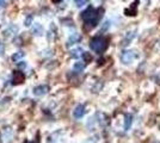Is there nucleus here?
Returning <instances> with one entry per match:
<instances>
[{"label":"nucleus","mask_w":160,"mask_h":143,"mask_svg":"<svg viewBox=\"0 0 160 143\" xmlns=\"http://www.w3.org/2000/svg\"><path fill=\"white\" fill-rule=\"evenodd\" d=\"M48 91H49V87L47 85H40V86H36L34 88V94L36 97H42V96L47 94Z\"/></svg>","instance_id":"obj_7"},{"label":"nucleus","mask_w":160,"mask_h":143,"mask_svg":"<svg viewBox=\"0 0 160 143\" xmlns=\"http://www.w3.org/2000/svg\"><path fill=\"white\" fill-rule=\"evenodd\" d=\"M31 21H32V17H28L25 19V26H30L31 25Z\"/></svg>","instance_id":"obj_17"},{"label":"nucleus","mask_w":160,"mask_h":143,"mask_svg":"<svg viewBox=\"0 0 160 143\" xmlns=\"http://www.w3.org/2000/svg\"><path fill=\"white\" fill-rule=\"evenodd\" d=\"M6 5H7V2H6V1H2V0L0 1V8H4Z\"/></svg>","instance_id":"obj_20"},{"label":"nucleus","mask_w":160,"mask_h":143,"mask_svg":"<svg viewBox=\"0 0 160 143\" xmlns=\"http://www.w3.org/2000/svg\"><path fill=\"white\" fill-rule=\"evenodd\" d=\"M12 83L13 85H19V83H23L24 80H25V75H24V73L23 72H20V70H15L13 73H12Z\"/></svg>","instance_id":"obj_6"},{"label":"nucleus","mask_w":160,"mask_h":143,"mask_svg":"<svg viewBox=\"0 0 160 143\" xmlns=\"http://www.w3.org/2000/svg\"><path fill=\"white\" fill-rule=\"evenodd\" d=\"M108 38L106 37H103V36H97L95 38H92V41L90 42V48L96 51L97 54H102L103 51L106 50L108 48Z\"/></svg>","instance_id":"obj_2"},{"label":"nucleus","mask_w":160,"mask_h":143,"mask_svg":"<svg viewBox=\"0 0 160 143\" xmlns=\"http://www.w3.org/2000/svg\"><path fill=\"white\" fill-rule=\"evenodd\" d=\"M102 16H103V10H99V8L96 10V8H93L92 6L87 7V8L81 13L82 21H85V24H86L87 26H90V28L96 26V25L98 24L99 19L102 18Z\"/></svg>","instance_id":"obj_1"},{"label":"nucleus","mask_w":160,"mask_h":143,"mask_svg":"<svg viewBox=\"0 0 160 143\" xmlns=\"http://www.w3.org/2000/svg\"><path fill=\"white\" fill-rule=\"evenodd\" d=\"M25 143H34V142H25Z\"/></svg>","instance_id":"obj_22"},{"label":"nucleus","mask_w":160,"mask_h":143,"mask_svg":"<svg viewBox=\"0 0 160 143\" xmlns=\"http://www.w3.org/2000/svg\"><path fill=\"white\" fill-rule=\"evenodd\" d=\"M81 56H82V59H84V61L85 62H90L92 60V56L90 55V53H85V51H84Z\"/></svg>","instance_id":"obj_15"},{"label":"nucleus","mask_w":160,"mask_h":143,"mask_svg":"<svg viewBox=\"0 0 160 143\" xmlns=\"http://www.w3.org/2000/svg\"><path fill=\"white\" fill-rule=\"evenodd\" d=\"M84 68H85V64L82 62H75L74 66H73V72H75V73L79 74V73H82Z\"/></svg>","instance_id":"obj_11"},{"label":"nucleus","mask_w":160,"mask_h":143,"mask_svg":"<svg viewBox=\"0 0 160 143\" xmlns=\"http://www.w3.org/2000/svg\"><path fill=\"white\" fill-rule=\"evenodd\" d=\"M132 123H133V116L132 115H125V119H124V130H129L132 128Z\"/></svg>","instance_id":"obj_10"},{"label":"nucleus","mask_w":160,"mask_h":143,"mask_svg":"<svg viewBox=\"0 0 160 143\" xmlns=\"http://www.w3.org/2000/svg\"><path fill=\"white\" fill-rule=\"evenodd\" d=\"M4 53H5V47H4V44L0 42V55H4Z\"/></svg>","instance_id":"obj_18"},{"label":"nucleus","mask_w":160,"mask_h":143,"mask_svg":"<svg viewBox=\"0 0 160 143\" xmlns=\"http://www.w3.org/2000/svg\"><path fill=\"white\" fill-rule=\"evenodd\" d=\"M86 4H87V1H86V0H75V5H77L78 7H81V6L86 5Z\"/></svg>","instance_id":"obj_16"},{"label":"nucleus","mask_w":160,"mask_h":143,"mask_svg":"<svg viewBox=\"0 0 160 143\" xmlns=\"http://www.w3.org/2000/svg\"><path fill=\"white\" fill-rule=\"evenodd\" d=\"M18 26L17 25H15V24H11L10 26H7L6 28V30L4 31V36L6 37V38H13L17 34H18Z\"/></svg>","instance_id":"obj_5"},{"label":"nucleus","mask_w":160,"mask_h":143,"mask_svg":"<svg viewBox=\"0 0 160 143\" xmlns=\"http://www.w3.org/2000/svg\"><path fill=\"white\" fill-rule=\"evenodd\" d=\"M85 115V106L82 104H79L75 106V109L73 110V117L75 119H80L82 116Z\"/></svg>","instance_id":"obj_8"},{"label":"nucleus","mask_w":160,"mask_h":143,"mask_svg":"<svg viewBox=\"0 0 160 143\" xmlns=\"http://www.w3.org/2000/svg\"><path fill=\"white\" fill-rule=\"evenodd\" d=\"M82 49H80V48H77V49H74V50H72L71 51V56L72 57H74V59H78V57H80L81 55H82Z\"/></svg>","instance_id":"obj_14"},{"label":"nucleus","mask_w":160,"mask_h":143,"mask_svg":"<svg viewBox=\"0 0 160 143\" xmlns=\"http://www.w3.org/2000/svg\"><path fill=\"white\" fill-rule=\"evenodd\" d=\"M32 32L36 35V36H41L43 34V28L41 24H35L34 25V29H32Z\"/></svg>","instance_id":"obj_13"},{"label":"nucleus","mask_w":160,"mask_h":143,"mask_svg":"<svg viewBox=\"0 0 160 143\" xmlns=\"http://www.w3.org/2000/svg\"><path fill=\"white\" fill-rule=\"evenodd\" d=\"M80 40H81V37H80L79 34H73V35H71V37L68 38V41H67V45H72V44H74V43L79 42Z\"/></svg>","instance_id":"obj_9"},{"label":"nucleus","mask_w":160,"mask_h":143,"mask_svg":"<svg viewBox=\"0 0 160 143\" xmlns=\"http://www.w3.org/2000/svg\"><path fill=\"white\" fill-rule=\"evenodd\" d=\"M25 56V54L23 53V51H17V53H15L13 55H12V61L13 62H19L23 57Z\"/></svg>","instance_id":"obj_12"},{"label":"nucleus","mask_w":160,"mask_h":143,"mask_svg":"<svg viewBox=\"0 0 160 143\" xmlns=\"http://www.w3.org/2000/svg\"><path fill=\"white\" fill-rule=\"evenodd\" d=\"M86 143H95L93 141H88V142H86Z\"/></svg>","instance_id":"obj_21"},{"label":"nucleus","mask_w":160,"mask_h":143,"mask_svg":"<svg viewBox=\"0 0 160 143\" xmlns=\"http://www.w3.org/2000/svg\"><path fill=\"white\" fill-rule=\"evenodd\" d=\"M135 57H136V54H135V51H133V50H124V51L121 54V61L123 62V63H125V64L130 63Z\"/></svg>","instance_id":"obj_4"},{"label":"nucleus","mask_w":160,"mask_h":143,"mask_svg":"<svg viewBox=\"0 0 160 143\" xmlns=\"http://www.w3.org/2000/svg\"><path fill=\"white\" fill-rule=\"evenodd\" d=\"M108 28H110V21H105L104 23V26H103V30H106Z\"/></svg>","instance_id":"obj_19"},{"label":"nucleus","mask_w":160,"mask_h":143,"mask_svg":"<svg viewBox=\"0 0 160 143\" xmlns=\"http://www.w3.org/2000/svg\"><path fill=\"white\" fill-rule=\"evenodd\" d=\"M155 143H160V142H155Z\"/></svg>","instance_id":"obj_23"},{"label":"nucleus","mask_w":160,"mask_h":143,"mask_svg":"<svg viewBox=\"0 0 160 143\" xmlns=\"http://www.w3.org/2000/svg\"><path fill=\"white\" fill-rule=\"evenodd\" d=\"M13 138V130L10 126H6L0 132V141L1 143H11Z\"/></svg>","instance_id":"obj_3"}]
</instances>
